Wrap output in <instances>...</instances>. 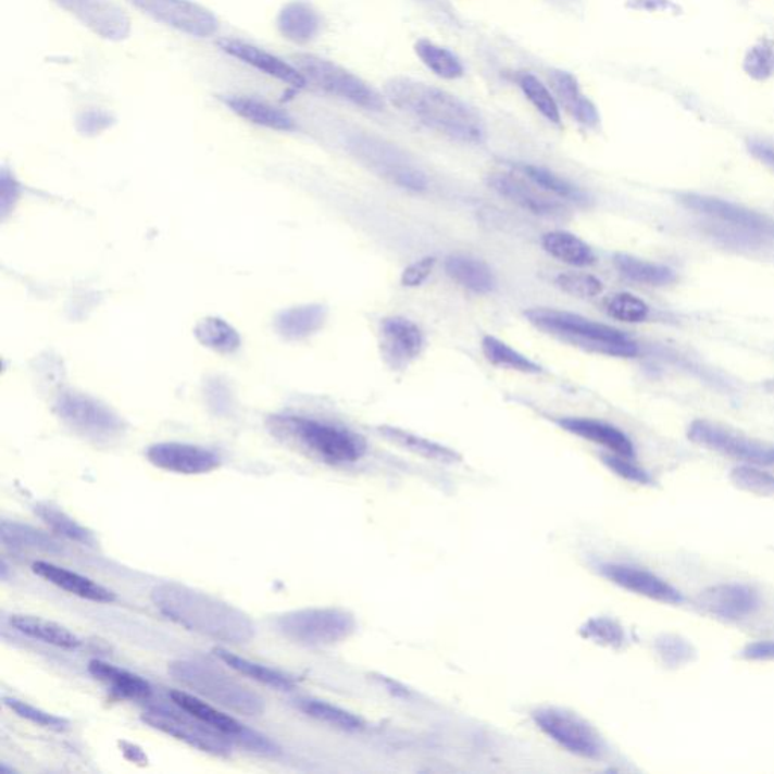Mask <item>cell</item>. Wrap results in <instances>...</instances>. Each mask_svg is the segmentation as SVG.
<instances>
[{
	"label": "cell",
	"mask_w": 774,
	"mask_h": 774,
	"mask_svg": "<svg viewBox=\"0 0 774 774\" xmlns=\"http://www.w3.org/2000/svg\"><path fill=\"white\" fill-rule=\"evenodd\" d=\"M152 602L162 615L182 628L227 645H246L257 636L250 615L207 591L179 583L160 584Z\"/></svg>",
	"instance_id": "cell-1"
},
{
	"label": "cell",
	"mask_w": 774,
	"mask_h": 774,
	"mask_svg": "<svg viewBox=\"0 0 774 774\" xmlns=\"http://www.w3.org/2000/svg\"><path fill=\"white\" fill-rule=\"evenodd\" d=\"M386 99L408 112L422 125L457 141L482 142L484 126L477 112L451 92L410 77H395L386 84Z\"/></svg>",
	"instance_id": "cell-2"
},
{
	"label": "cell",
	"mask_w": 774,
	"mask_h": 774,
	"mask_svg": "<svg viewBox=\"0 0 774 774\" xmlns=\"http://www.w3.org/2000/svg\"><path fill=\"white\" fill-rule=\"evenodd\" d=\"M677 203L698 215L710 232L733 239L738 246L760 247L774 241V220L735 201L699 192H679Z\"/></svg>",
	"instance_id": "cell-3"
},
{
	"label": "cell",
	"mask_w": 774,
	"mask_h": 774,
	"mask_svg": "<svg viewBox=\"0 0 774 774\" xmlns=\"http://www.w3.org/2000/svg\"><path fill=\"white\" fill-rule=\"evenodd\" d=\"M271 432L282 440H289L325 463H355L366 452L365 440L351 429L313 417L298 415L274 416Z\"/></svg>",
	"instance_id": "cell-4"
},
{
	"label": "cell",
	"mask_w": 774,
	"mask_h": 774,
	"mask_svg": "<svg viewBox=\"0 0 774 774\" xmlns=\"http://www.w3.org/2000/svg\"><path fill=\"white\" fill-rule=\"evenodd\" d=\"M525 316L539 330L583 347L584 350L613 358H634L638 354L637 344L611 325L555 309H532L525 312Z\"/></svg>",
	"instance_id": "cell-5"
},
{
	"label": "cell",
	"mask_w": 774,
	"mask_h": 774,
	"mask_svg": "<svg viewBox=\"0 0 774 774\" xmlns=\"http://www.w3.org/2000/svg\"><path fill=\"white\" fill-rule=\"evenodd\" d=\"M168 672L194 695L211 700L235 714L253 717L265 711V702L257 691L215 664L200 660H177L170 664Z\"/></svg>",
	"instance_id": "cell-6"
},
{
	"label": "cell",
	"mask_w": 774,
	"mask_h": 774,
	"mask_svg": "<svg viewBox=\"0 0 774 774\" xmlns=\"http://www.w3.org/2000/svg\"><path fill=\"white\" fill-rule=\"evenodd\" d=\"M273 628L290 644L324 648L347 640L355 629L353 614L342 609L288 611L273 619Z\"/></svg>",
	"instance_id": "cell-7"
},
{
	"label": "cell",
	"mask_w": 774,
	"mask_h": 774,
	"mask_svg": "<svg viewBox=\"0 0 774 774\" xmlns=\"http://www.w3.org/2000/svg\"><path fill=\"white\" fill-rule=\"evenodd\" d=\"M296 67L303 73L305 80L319 87L327 95L347 100L367 111H382L385 108V97L378 95L365 80L360 79L347 68L324 60V58L301 53L294 58Z\"/></svg>",
	"instance_id": "cell-8"
},
{
	"label": "cell",
	"mask_w": 774,
	"mask_h": 774,
	"mask_svg": "<svg viewBox=\"0 0 774 774\" xmlns=\"http://www.w3.org/2000/svg\"><path fill=\"white\" fill-rule=\"evenodd\" d=\"M174 710L164 707L149 708L141 715L142 722L153 729L161 731L185 745L199 749L212 757L227 758L232 752V742L226 735L216 733L215 729L203 725L194 719L187 711L174 706Z\"/></svg>",
	"instance_id": "cell-9"
},
{
	"label": "cell",
	"mask_w": 774,
	"mask_h": 774,
	"mask_svg": "<svg viewBox=\"0 0 774 774\" xmlns=\"http://www.w3.org/2000/svg\"><path fill=\"white\" fill-rule=\"evenodd\" d=\"M688 439L707 450L719 452L729 459L740 460L752 466H772L774 447L752 437L707 420L692 421L687 432Z\"/></svg>",
	"instance_id": "cell-10"
},
{
	"label": "cell",
	"mask_w": 774,
	"mask_h": 774,
	"mask_svg": "<svg viewBox=\"0 0 774 774\" xmlns=\"http://www.w3.org/2000/svg\"><path fill=\"white\" fill-rule=\"evenodd\" d=\"M533 719L541 733L576 757L599 760L606 750L601 735L574 712L553 707L540 708L534 712Z\"/></svg>",
	"instance_id": "cell-11"
},
{
	"label": "cell",
	"mask_w": 774,
	"mask_h": 774,
	"mask_svg": "<svg viewBox=\"0 0 774 774\" xmlns=\"http://www.w3.org/2000/svg\"><path fill=\"white\" fill-rule=\"evenodd\" d=\"M135 10L189 37L209 38L219 33L216 15L196 0H127Z\"/></svg>",
	"instance_id": "cell-12"
},
{
	"label": "cell",
	"mask_w": 774,
	"mask_h": 774,
	"mask_svg": "<svg viewBox=\"0 0 774 774\" xmlns=\"http://www.w3.org/2000/svg\"><path fill=\"white\" fill-rule=\"evenodd\" d=\"M57 412L73 432L95 442H111L125 428L122 420L110 409L84 395H63L57 402Z\"/></svg>",
	"instance_id": "cell-13"
},
{
	"label": "cell",
	"mask_w": 774,
	"mask_h": 774,
	"mask_svg": "<svg viewBox=\"0 0 774 774\" xmlns=\"http://www.w3.org/2000/svg\"><path fill=\"white\" fill-rule=\"evenodd\" d=\"M58 8L75 17L80 25L107 41H123L129 38V15L114 0H50Z\"/></svg>",
	"instance_id": "cell-14"
},
{
	"label": "cell",
	"mask_w": 774,
	"mask_h": 774,
	"mask_svg": "<svg viewBox=\"0 0 774 774\" xmlns=\"http://www.w3.org/2000/svg\"><path fill=\"white\" fill-rule=\"evenodd\" d=\"M355 152L367 162L375 172L394 182L398 187L410 191H424L427 188V177L408 160L404 153L387 145L380 139L359 138L354 145Z\"/></svg>",
	"instance_id": "cell-15"
},
{
	"label": "cell",
	"mask_w": 774,
	"mask_h": 774,
	"mask_svg": "<svg viewBox=\"0 0 774 774\" xmlns=\"http://www.w3.org/2000/svg\"><path fill=\"white\" fill-rule=\"evenodd\" d=\"M698 607L723 622H740L761 610V596L742 583H720L698 596Z\"/></svg>",
	"instance_id": "cell-16"
},
{
	"label": "cell",
	"mask_w": 774,
	"mask_h": 774,
	"mask_svg": "<svg viewBox=\"0 0 774 774\" xmlns=\"http://www.w3.org/2000/svg\"><path fill=\"white\" fill-rule=\"evenodd\" d=\"M147 460L158 470L180 475H203L222 466V457L200 445L162 442L147 450Z\"/></svg>",
	"instance_id": "cell-17"
},
{
	"label": "cell",
	"mask_w": 774,
	"mask_h": 774,
	"mask_svg": "<svg viewBox=\"0 0 774 774\" xmlns=\"http://www.w3.org/2000/svg\"><path fill=\"white\" fill-rule=\"evenodd\" d=\"M599 571L615 586L631 594L644 596L650 601L667 603V606H681L684 602V595L675 586L648 569L626 563H603L599 566Z\"/></svg>",
	"instance_id": "cell-18"
},
{
	"label": "cell",
	"mask_w": 774,
	"mask_h": 774,
	"mask_svg": "<svg viewBox=\"0 0 774 774\" xmlns=\"http://www.w3.org/2000/svg\"><path fill=\"white\" fill-rule=\"evenodd\" d=\"M425 347L420 325L402 316H390L380 324L383 359L392 370H404L420 358Z\"/></svg>",
	"instance_id": "cell-19"
},
{
	"label": "cell",
	"mask_w": 774,
	"mask_h": 774,
	"mask_svg": "<svg viewBox=\"0 0 774 774\" xmlns=\"http://www.w3.org/2000/svg\"><path fill=\"white\" fill-rule=\"evenodd\" d=\"M487 184L499 196L536 215L561 216L566 209L559 200H555L557 197L544 191L525 176L521 177L512 173H494L490 174Z\"/></svg>",
	"instance_id": "cell-20"
},
{
	"label": "cell",
	"mask_w": 774,
	"mask_h": 774,
	"mask_svg": "<svg viewBox=\"0 0 774 774\" xmlns=\"http://www.w3.org/2000/svg\"><path fill=\"white\" fill-rule=\"evenodd\" d=\"M220 49L228 57L250 65L251 68H257L262 75L273 77L288 87L303 88L308 84L303 73L296 67V64L286 63L282 58L266 52L258 46L250 45V42L223 40L220 41Z\"/></svg>",
	"instance_id": "cell-21"
},
{
	"label": "cell",
	"mask_w": 774,
	"mask_h": 774,
	"mask_svg": "<svg viewBox=\"0 0 774 774\" xmlns=\"http://www.w3.org/2000/svg\"><path fill=\"white\" fill-rule=\"evenodd\" d=\"M33 571L35 575L48 580V583L61 588V590L67 591L70 595L77 596V598L97 603H114L117 601V595L110 588L100 586L99 583L88 578V576L76 574V572L48 563V561H35Z\"/></svg>",
	"instance_id": "cell-22"
},
{
	"label": "cell",
	"mask_w": 774,
	"mask_h": 774,
	"mask_svg": "<svg viewBox=\"0 0 774 774\" xmlns=\"http://www.w3.org/2000/svg\"><path fill=\"white\" fill-rule=\"evenodd\" d=\"M555 422L571 435L601 445L611 454L629 457V459L636 457L633 440L621 428L614 427L609 422L588 420V417H559Z\"/></svg>",
	"instance_id": "cell-23"
},
{
	"label": "cell",
	"mask_w": 774,
	"mask_h": 774,
	"mask_svg": "<svg viewBox=\"0 0 774 774\" xmlns=\"http://www.w3.org/2000/svg\"><path fill=\"white\" fill-rule=\"evenodd\" d=\"M170 698H172L174 706L187 711L194 719L199 720L203 725L212 727L216 733L226 735L228 740L236 742V745L241 746L251 731L249 727L241 725L238 720L216 710L211 703L204 702V700L200 699L197 695L174 690L170 692Z\"/></svg>",
	"instance_id": "cell-24"
},
{
	"label": "cell",
	"mask_w": 774,
	"mask_h": 774,
	"mask_svg": "<svg viewBox=\"0 0 774 774\" xmlns=\"http://www.w3.org/2000/svg\"><path fill=\"white\" fill-rule=\"evenodd\" d=\"M323 28V18L312 3L294 0L286 3L277 15V29L282 37L296 45L315 40Z\"/></svg>",
	"instance_id": "cell-25"
},
{
	"label": "cell",
	"mask_w": 774,
	"mask_h": 774,
	"mask_svg": "<svg viewBox=\"0 0 774 774\" xmlns=\"http://www.w3.org/2000/svg\"><path fill=\"white\" fill-rule=\"evenodd\" d=\"M223 102L226 103L228 110L238 115L239 118L251 123V125L278 132L296 130V120L289 117L280 108L274 107V104L269 102H263V100L257 99V97L227 96L224 97Z\"/></svg>",
	"instance_id": "cell-26"
},
{
	"label": "cell",
	"mask_w": 774,
	"mask_h": 774,
	"mask_svg": "<svg viewBox=\"0 0 774 774\" xmlns=\"http://www.w3.org/2000/svg\"><path fill=\"white\" fill-rule=\"evenodd\" d=\"M88 672L97 681L107 685L111 691L120 698L130 700H147L152 696V685L147 683L145 677L135 675L117 665L104 663V661L92 660L88 664Z\"/></svg>",
	"instance_id": "cell-27"
},
{
	"label": "cell",
	"mask_w": 774,
	"mask_h": 774,
	"mask_svg": "<svg viewBox=\"0 0 774 774\" xmlns=\"http://www.w3.org/2000/svg\"><path fill=\"white\" fill-rule=\"evenodd\" d=\"M549 83H551L557 102H560L561 107H563L576 122L584 126L598 125L599 115L595 104L580 92L578 83H576L575 77L572 76L571 73L561 72V70L553 72L552 75L549 76Z\"/></svg>",
	"instance_id": "cell-28"
},
{
	"label": "cell",
	"mask_w": 774,
	"mask_h": 774,
	"mask_svg": "<svg viewBox=\"0 0 774 774\" xmlns=\"http://www.w3.org/2000/svg\"><path fill=\"white\" fill-rule=\"evenodd\" d=\"M445 273L462 288L475 294H489L497 286L494 271L479 259L454 254L445 261Z\"/></svg>",
	"instance_id": "cell-29"
},
{
	"label": "cell",
	"mask_w": 774,
	"mask_h": 774,
	"mask_svg": "<svg viewBox=\"0 0 774 774\" xmlns=\"http://www.w3.org/2000/svg\"><path fill=\"white\" fill-rule=\"evenodd\" d=\"M10 623L23 636L57 646V648L77 649L83 645L80 638L65 626L37 617V615L14 614L11 615Z\"/></svg>",
	"instance_id": "cell-30"
},
{
	"label": "cell",
	"mask_w": 774,
	"mask_h": 774,
	"mask_svg": "<svg viewBox=\"0 0 774 774\" xmlns=\"http://www.w3.org/2000/svg\"><path fill=\"white\" fill-rule=\"evenodd\" d=\"M615 270L622 277L634 284L646 286H669L677 280L676 271L664 263L646 261L633 254L615 253L613 258Z\"/></svg>",
	"instance_id": "cell-31"
},
{
	"label": "cell",
	"mask_w": 774,
	"mask_h": 774,
	"mask_svg": "<svg viewBox=\"0 0 774 774\" xmlns=\"http://www.w3.org/2000/svg\"><path fill=\"white\" fill-rule=\"evenodd\" d=\"M214 653L223 663H226L232 671L242 676H249L262 685H269V687L274 688V690L292 691L294 688H296V681L285 675V673L276 671V669L254 663V661L236 656V653L230 652V650L223 648H215Z\"/></svg>",
	"instance_id": "cell-32"
},
{
	"label": "cell",
	"mask_w": 774,
	"mask_h": 774,
	"mask_svg": "<svg viewBox=\"0 0 774 774\" xmlns=\"http://www.w3.org/2000/svg\"><path fill=\"white\" fill-rule=\"evenodd\" d=\"M541 246L552 258L567 263L572 266H590L596 262V257L591 247L569 232H549L541 238Z\"/></svg>",
	"instance_id": "cell-33"
},
{
	"label": "cell",
	"mask_w": 774,
	"mask_h": 774,
	"mask_svg": "<svg viewBox=\"0 0 774 774\" xmlns=\"http://www.w3.org/2000/svg\"><path fill=\"white\" fill-rule=\"evenodd\" d=\"M2 544L15 551H38L46 553H61L63 547L49 534L35 529L33 526L18 524V522L3 521L0 528Z\"/></svg>",
	"instance_id": "cell-34"
},
{
	"label": "cell",
	"mask_w": 774,
	"mask_h": 774,
	"mask_svg": "<svg viewBox=\"0 0 774 774\" xmlns=\"http://www.w3.org/2000/svg\"><path fill=\"white\" fill-rule=\"evenodd\" d=\"M378 433H380L386 440H389L390 444L397 445V447L402 448V450H408L413 452V454L425 457V459L428 460L454 463L460 459L459 454L450 450V448L425 439V437L413 435V433L405 432V429L402 428L382 425V427H378Z\"/></svg>",
	"instance_id": "cell-35"
},
{
	"label": "cell",
	"mask_w": 774,
	"mask_h": 774,
	"mask_svg": "<svg viewBox=\"0 0 774 774\" xmlns=\"http://www.w3.org/2000/svg\"><path fill=\"white\" fill-rule=\"evenodd\" d=\"M482 350L484 358L490 365L501 367L505 371H514V373L539 375L544 374V366L534 360L526 358L525 354L519 353L504 340L495 338V336L486 335L482 339Z\"/></svg>",
	"instance_id": "cell-36"
},
{
	"label": "cell",
	"mask_w": 774,
	"mask_h": 774,
	"mask_svg": "<svg viewBox=\"0 0 774 774\" xmlns=\"http://www.w3.org/2000/svg\"><path fill=\"white\" fill-rule=\"evenodd\" d=\"M34 513L52 529L53 533L60 534L65 539L76 541L84 547L96 548L97 539L90 529L85 528L75 519L68 516L60 507L50 504V502H37L34 505Z\"/></svg>",
	"instance_id": "cell-37"
},
{
	"label": "cell",
	"mask_w": 774,
	"mask_h": 774,
	"mask_svg": "<svg viewBox=\"0 0 774 774\" xmlns=\"http://www.w3.org/2000/svg\"><path fill=\"white\" fill-rule=\"evenodd\" d=\"M519 172L534 182L537 187L544 189L557 199L572 201L576 204H587L588 196L583 189L575 187L571 182L563 179L559 174L552 173L551 170L536 165H519Z\"/></svg>",
	"instance_id": "cell-38"
},
{
	"label": "cell",
	"mask_w": 774,
	"mask_h": 774,
	"mask_svg": "<svg viewBox=\"0 0 774 774\" xmlns=\"http://www.w3.org/2000/svg\"><path fill=\"white\" fill-rule=\"evenodd\" d=\"M298 710L304 712L309 717L319 720L338 729L354 733L363 727V720L353 714V712L342 710V708L332 706L319 699H300L297 700Z\"/></svg>",
	"instance_id": "cell-39"
},
{
	"label": "cell",
	"mask_w": 774,
	"mask_h": 774,
	"mask_svg": "<svg viewBox=\"0 0 774 774\" xmlns=\"http://www.w3.org/2000/svg\"><path fill=\"white\" fill-rule=\"evenodd\" d=\"M201 346L211 348L216 353H235L241 346V338L232 325L219 319L201 320L194 330Z\"/></svg>",
	"instance_id": "cell-40"
},
{
	"label": "cell",
	"mask_w": 774,
	"mask_h": 774,
	"mask_svg": "<svg viewBox=\"0 0 774 774\" xmlns=\"http://www.w3.org/2000/svg\"><path fill=\"white\" fill-rule=\"evenodd\" d=\"M415 52L425 67L432 70L436 76L442 79H457L463 76L462 61L450 49L428 40H420L415 45Z\"/></svg>",
	"instance_id": "cell-41"
},
{
	"label": "cell",
	"mask_w": 774,
	"mask_h": 774,
	"mask_svg": "<svg viewBox=\"0 0 774 774\" xmlns=\"http://www.w3.org/2000/svg\"><path fill=\"white\" fill-rule=\"evenodd\" d=\"M325 323V309L321 305H303L285 312L278 320L282 335L289 339H301L319 332Z\"/></svg>",
	"instance_id": "cell-42"
},
{
	"label": "cell",
	"mask_w": 774,
	"mask_h": 774,
	"mask_svg": "<svg viewBox=\"0 0 774 774\" xmlns=\"http://www.w3.org/2000/svg\"><path fill=\"white\" fill-rule=\"evenodd\" d=\"M516 80L519 87L524 91L526 99L532 102L533 107L536 108L548 122L553 123V125H560L561 114L559 102H557L555 96L549 91L547 85L537 79L533 73L528 72L519 73Z\"/></svg>",
	"instance_id": "cell-43"
},
{
	"label": "cell",
	"mask_w": 774,
	"mask_h": 774,
	"mask_svg": "<svg viewBox=\"0 0 774 774\" xmlns=\"http://www.w3.org/2000/svg\"><path fill=\"white\" fill-rule=\"evenodd\" d=\"M657 656L663 664L671 669L684 667L696 660L695 646L687 638L676 636V634H663L656 640Z\"/></svg>",
	"instance_id": "cell-44"
},
{
	"label": "cell",
	"mask_w": 774,
	"mask_h": 774,
	"mask_svg": "<svg viewBox=\"0 0 774 774\" xmlns=\"http://www.w3.org/2000/svg\"><path fill=\"white\" fill-rule=\"evenodd\" d=\"M735 487L758 497L774 498V475L752 464L734 467L729 475Z\"/></svg>",
	"instance_id": "cell-45"
},
{
	"label": "cell",
	"mask_w": 774,
	"mask_h": 774,
	"mask_svg": "<svg viewBox=\"0 0 774 774\" xmlns=\"http://www.w3.org/2000/svg\"><path fill=\"white\" fill-rule=\"evenodd\" d=\"M607 313L622 323H645L649 319L650 308L645 300L629 292L615 294L607 301Z\"/></svg>",
	"instance_id": "cell-46"
},
{
	"label": "cell",
	"mask_w": 774,
	"mask_h": 774,
	"mask_svg": "<svg viewBox=\"0 0 774 774\" xmlns=\"http://www.w3.org/2000/svg\"><path fill=\"white\" fill-rule=\"evenodd\" d=\"M3 702H5V706L10 708L11 711H14L18 717L28 720V722L34 723V725L55 731V733H64V731H67L70 727L67 720L58 717L55 714H50L48 711H42L40 708L29 706L25 700L5 698Z\"/></svg>",
	"instance_id": "cell-47"
},
{
	"label": "cell",
	"mask_w": 774,
	"mask_h": 774,
	"mask_svg": "<svg viewBox=\"0 0 774 774\" xmlns=\"http://www.w3.org/2000/svg\"><path fill=\"white\" fill-rule=\"evenodd\" d=\"M557 286L572 297L590 298L602 292V282L590 274L566 273L557 277Z\"/></svg>",
	"instance_id": "cell-48"
},
{
	"label": "cell",
	"mask_w": 774,
	"mask_h": 774,
	"mask_svg": "<svg viewBox=\"0 0 774 774\" xmlns=\"http://www.w3.org/2000/svg\"><path fill=\"white\" fill-rule=\"evenodd\" d=\"M586 637L598 644L611 646V648H621L626 641L625 629L617 622L611 619H594L586 625Z\"/></svg>",
	"instance_id": "cell-49"
},
{
	"label": "cell",
	"mask_w": 774,
	"mask_h": 774,
	"mask_svg": "<svg viewBox=\"0 0 774 774\" xmlns=\"http://www.w3.org/2000/svg\"><path fill=\"white\" fill-rule=\"evenodd\" d=\"M602 460L609 466V470L613 471L619 477L626 479V482L645 484V486L646 484H652V477H650L649 472L634 463L629 457L607 454L602 457Z\"/></svg>",
	"instance_id": "cell-50"
},
{
	"label": "cell",
	"mask_w": 774,
	"mask_h": 774,
	"mask_svg": "<svg viewBox=\"0 0 774 774\" xmlns=\"http://www.w3.org/2000/svg\"><path fill=\"white\" fill-rule=\"evenodd\" d=\"M436 258L427 257L422 258L420 261L413 262L408 269L402 271L401 284L405 288H417L424 284L429 276H432L433 271L436 266Z\"/></svg>",
	"instance_id": "cell-51"
},
{
	"label": "cell",
	"mask_w": 774,
	"mask_h": 774,
	"mask_svg": "<svg viewBox=\"0 0 774 774\" xmlns=\"http://www.w3.org/2000/svg\"><path fill=\"white\" fill-rule=\"evenodd\" d=\"M112 122L110 112L103 110H88L77 118V127L85 134H97L110 127Z\"/></svg>",
	"instance_id": "cell-52"
},
{
	"label": "cell",
	"mask_w": 774,
	"mask_h": 774,
	"mask_svg": "<svg viewBox=\"0 0 774 774\" xmlns=\"http://www.w3.org/2000/svg\"><path fill=\"white\" fill-rule=\"evenodd\" d=\"M746 661H774V640H757L746 645L740 652Z\"/></svg>",
	"instance_id": "cell-53"
},
{
	"label": "cell",
	"mask_w": 774,
	"mask_h": 774,
	"mask_svg": "<svg viewBox=\"0 0 774 774\" xmlns=\"http://www.w3.org/2000/svg\"><path fill=\"white\" fill-rule=\"evenodd\" d=\"M750 150L758 160L764 162L765 165L772 166L774 170V146L767 142H752Z\"/></svg>",
	"instance_id": "cell-54"
}]
</instances>
